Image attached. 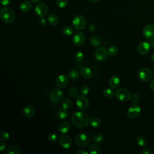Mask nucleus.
<instances>
[{"mask_svg": "<svg viewBox=\"0 0 154 154\" xmlns=\"http://www.w3.org/2000/svg\"><path fill=\"white\" fill-rule=\"evenodd\" d=\"M116 98L122 102H127L131 97V91L125 88H119L115 92Z\"/></svg>", "mask_w": 154, "mask_h": 154, "instance_id": "nucleus-4", "label": "nucleus"}, {"mask_svg": "<svg viewBox=\"0 0 154 154\" xmlns=\"http://www.w3.org/2000/svg\"><path fill=\"white\" fill-rule=\"evenodd\" d=\"M120 84V80L119 77L116 76H112L109 80V85L112 89H116L119 88Z\"/></svg>", "mask_w": 154, "mask_h": 154, "instance_id": "nucleus-18", "label": "nucleus"}, {"mask_svg": "<svg viewBox=\"0 0 154 154\" xmlns=\"http://www.w3.org/2000/svg\"><path fill=\"white\" fill-rule=\"evenodd\" d=\"M141 113V108L137 104H133L127 111V116L130 119H135L138 117Z\"/></svg>", "mask_w": 154, "mask_h": 154, "instance_id": "nucleus-9", "label": "nucleus"}, {"mask_svg": "<svg viewBox=\"0 0 154 154\" xmlns=\"http://www.w3.org/2000/svg\"><path fill=\"white\" fill-rule=\"evenodd\" d=\"M69 113L67 109H64L63 108L58 109L56 112V117L60 120H63L67 118Z\"/></svg>", "mask_w": 154, "mask_h": 154, "instance_id": "nucleus-19", "label": "nucleus"}, {"mask_svg": "<svg viewBox=\"0 0 154 154\" xmlns=\"http://www.w3.org/2000/svg\"><path fill=\"white\" fill-rule=\"evenodd\" d=\"M90 125L94 128H98L102 125V121L97 117H93L90 120Z\"/></svg>", "mask_w": 154, "mask_h": 154, "instance_id": "nucleus-27", "label": "nucleus"}, {"mask_svg": "<svg viewBox=\"0 0 154 154\" xmlns=\"http://www.w3.org/2000/svg\"><path fill=\"white\" fill-rule=\"evenodd\" d=\"M15 13L10 7H3L0 11V17L2 22L11 23L15 19Z\"/></svg>", "mask_w": 154, "mask_h": 154, "instance_id": "nucleus-2", "label": "nucleus"}, {"mask_svg": "<svg viewBox=\"0 0 154 154\" xmlns=\"http://www.w3.org/2000/svg\"><path fill=\"white\" fill-rule=\"evenodd\" d=\"M151 59L153 60V61H154V52L152 54V56H151Z\"/></svg>", "mask_w": 154, "mask_h": 154, "instance_id": "nucleus-52", "label": "nucleus"}, {"mask_svg": "<svg viewBox=\"0 0 154 154\" xmlns=\"http://www.w3.org/2000/svg\"><path fill=\"white\" fill-rule=\"evenodd\" d=\"M41 0H31V2H34V3H37V2H40Z\"/></svg>", "mask_w": 154, "mask_h": 154, "instance_id": "nucleus-51", "label": "nucleus"}, {"mask_svg": "<svg viewBox=\"0 0 154 154\" xmlns=\"http://www.w3.org/2000/svg\"><path fill=\"white\" fill-rule=\"evenodd\" d=\"M90 2H93V3H96V2H97L98 1H99L100 0H89Z\"/></svg>", "mask_w": 154, "mask_h": 154, "instance_id": "nucleus-50", "label": "nucleus"}, {"mask_svg": "<svg viewBox=\"0 0 154 154\" xmlns=\"http://www.w3.org/2000/svg\"><path fill=\"white\" fill-rule=\"evenodd\" d=\"M153 73H154V67H153Z\"/></svg>", "mask_w": 154, "mask_h": 154, "instance_id": "nucleus-53", "label": "nucleus"}, {"mask_svg": "<svg viewBox=\"0 0 154 154\" xmlns=\"http://www.w3.org/2000/svg\"><path fill=\"white\" fill-rule=\"evenodd\" d=\"M38 25H39L40 26H41V27H43V26H45L46 25V20L43 18V17H41V18L38 20Z\"/></svg>", "mask_w": 154, "mask_h": 154, "instance_id": "nucleus-42", "label": "nucleus"}, {"mask_svg": "<svg viewBox=\"0 0 154 154\" xmlns=\"http://www.w3.org/2000/svg\"><path fill=\"white\" fill-rule=\"evenodd\" d=\"M60 146L64 149H68L72 145V140L67 135H61L58 140Z\"/></svg>", "mask_w": 154, "mask_h": 154, "instance_id": "nucleus-13", "label": "nucleus"}, {"mask_svg": "<svg viewBox=\"0 0 154 154\" xmlns=\"http://www.w3.org/2000/svg\"><path fill=\"white\" fill-rule=\"evenodd\" d=\"M108 55L109 56H111V57H114L115 55H116L118 53V49L116 46H109L108 49Z\"/></svg>", "mask_w": 154, "mask_h": 154, "instance_id": "nucleus-34", "label": "nucleus"}, {"mask_svg": "<svg viewBox=\"0 0 154 154\" xmlns=\"http://www.w3.org/2000/svg\"><path fill=\"white\" fill-rule=\"evenodd\" d=\"M89 152L84 150H79L76 152V154H88Z\"/></svg>", "mask_w": 154, "mask_h": 154, "instance_id": "nucleus-48", "label": "nucleus"}, {"mask_svg": "<svg viewBox=\"0 0 154 154\" xmlns=\"http://www.w3.org/2000/svg\"><path fill=\"white\" fill-rule=\"evenodd\" d=\"M74 32V28L71 26H65L62 29V33L64 35H71Z\"/></svg>", "mask_w": 154, "mask_h": 154, "instance_id": "nucleus-32", "label": "nucleus"}, {"mask_svg": "<svg viewBox=\"0 0 154 154\" xmlns=\"http://www.w3.org/2000/svg\"><path fill=\"white\" fill-rule=\"evenodd\" d=\"M108 55L107 49L104 47H99L94 51V57L98 61H102L106 59Z\"/></svg>", "mask_w": 154, "mask_h": 154, "instance_id": "nucleus-11", "label": "nucleus"}, {"mask_svg": "<svg viewBox=\"0 0 154 154\" xmlns=\"http://www.w3.org/2000/svg\"><path fill=\"white\" fill-rule=\"evenodd\" d=\"M76 105L79 110L85 111L89 106L88 99L84 95L78 96L76 100Z\"/></svg>", "mask_w": 154, "mask_h": 154, "instance_id": "nucleus-7", "label": "nucleus"}, {"mask_svg": "<svg viewBox=\"0 0 154 154\" xmlns=\"http://www.w3.org/2000/svg\"><path fill=\"white\" fill-rule=\"evenodd\" d=\"M0 138L2 141H7L10 138V134L6 131H2L0 133Z\"/></svg>", "mask_w": 154, "mask_h": 154, "instance_id": "nucleus-37", "label": "nucleus"}, {"mask_svg": "<svg viewBox=\"0 0 154 154\" xmlns=\"http://www.w3.org/2000/svg\"><path fill=\"white\" fill-rule=\"evenodd\" d=\"M47 20L49 24L51 26H56L59 22L58 16L54 13H51L48 16Z\"/></svg>", "mask_w": 154, "mask_h": 154, "instance_id": "nucleus-22", "label": "nucleus"}, {"mask_svg": "<svg viewBox=\"0 0 154 154\" xmlns=\"http://www.w3.org/2000/svg\"><path fill=\"white\" fill-rule=\"evenodd\" d=\"M91 138L89 135L85 133H79L75 137V144L80 147H84L90 144Z\"/></svg>", "mask_w": 154, "mask_h": 154, "instance_id": "nucleus-3", "label": "nucleus"}, {"mask_svg": "<svg viewBox=\"0 0 154 154\" xmlns=\"http://www.w3.org/2000/svg\"><path fill=\"white\" fill-rule=\"evenodd\" d=\"M80 72H79L76 69H72L69 72L68 76L70 79L72 80H76L78 79L80 76Z\"/></svg>", "mask_w": 154, "mask_h": 154, "instance_id": "nucleus-29", "label": "nucleus"}, {"mask_svg": "<svg viewBox=\"0 0 154 154\" xmlns=\"http://www.w3.org/2000/svg\"><path fill=\"white\" fill-rule=\"evenodd\" d=\"M103 94L105 97L107 99H110L114 96V95L115 94V92L112 88H108L103 90Z\"/></svg>", "mask_w": 154, "mask_h": 154, "instance_id": "nucleus-33", "label": "nucleus"}, {"mask_svg": "<svg viewBox=\"0 0 154 154\" xmlns=\"http://www.w3.org/2000/svg\"><path fill=\"white\" fill-rule=\"evenodd\" d=\"M85 41V35L81 31L77 32L73 37V43L76 46L79 47L84 45Z\"/></svg>", "mask_w": 154, "mask_h": 154, "instance_id": "nucleus-12", "label": "nucleus"}, {"mask_svg": "<svg viewBox=\"0 0 154 154\" xmlns=\"http://www.w3.org/2000/svg\"><path fill=\"white\" fill-rule=\"evenodd\" d=\"M64 97V93L61 89L55 88L50 93L49 99L54 103H57L61 101Z\"/></svg>", "mask_w": 154, "mask_h": 154, "instance_id": "nucleus-8", "label": "nucleus"}, {"mask_svg": "<svg viewBox=\"0 0 154 154\" xmlns=\"http://www.w3.org/2000/svg\"><path fill=\"white\" fill-rule=\"evenodd\" d=\"M88 29H89V30L90 31L93 32V31H94L96 30V26L93 24H90L89 25V26H88Z\"/></svg>", "mask_w": 154, "mask_h": 154, "instance_id": "nucleus-46", "label": "nucleus"}, {"mask_svg": "<svg viewBox=\"0 0 154 154\" xmlns=\"http://www.w3.org/2000/svg\"><path fill=\"white\" fill-rule=\"evenodd\" d=\"M0 1H1V4L2 5H7L11 2V0H0Z\"/></svg>", "mask_w": 154, "mask_h": 154, "instance_id": "nucleus-45", "label": "nucleus"}, {"mask_svg": "<svg viewBox=\"0 0 154 154\" xmlns=\"http://www.w3.org/2000/svg\"><path fill=\"white\" fill-rule=\"evenodd\" d=\"M71 122L75 126L78 128H85L90 124V120L87 115L81 111L75 112L72 114Z\"/></svg>", "mask_w": 154, "mask_h": 154, "instance_id": "nucleus-1", "label": "nucleus"}, {"mask_svg": "<svg viewBox=\"0 0 154 154\" xmlns=\"http://www.w3.org/2000/svg\"><path fill=\"white\" fill-rule=\"evenodd\" d=\"M143 34L147 40H151L154 38V24L148 23L143 29Z\"/></svg>", "mask_w": 154, "mask_h": 154, "instance_id": "nucleus-10", "label": "nucleus"}, {"mask_svg": "<svg viewBox=\"0 0 154 154\" xmlns=\"http://www.w3.org/2000/svg\"><path fill=\"white\" fill-rule=\"evenodd\" d=\"M87 24V21L85 18L82 15L76 16L72 20V25L74 29L81 31L84 29Z\"/></svg>", "mask_w": 154, "mask_h": 154, "instance_id": "nucleus-6", "label": "nucleus"}, {"mask_svg": "<svg viewBox=\"0 0 154 154\" xmlns=\"http://www.w3.org/2000/svg\"><path fill=\"white\" fill-rule=\"evenodd\" d=\"M149 87H150V88L154 91V79L153 80H152V81L150 82V84H149Z\"/></svg>", "mask_w": 154, "mask_h": 154, "instance_id": "nucleus-47", "label": "nucleus"}, {"mask_svg": "<svg viewBox=\"0 0 154 154\" xmlns=\"http://www.w3.org/2000/svg\"><path fill=\"white\" fill-rule=\"evenodd\" d=\"M100 147L97 143H93L89 146L88 152L90 154H100L101 153Z\"/></svg>", "mask_w": 154, "mask_h": 154, "instance_id": "nucleus-23", "label": "nucleus"}, {"mask_svg": "<svg viewBox=\"0 0 154 154\" xmlns=\"http://www.w3.org/2000/svg\"><path fill=\"white\" fill-rule=\"evenodd\" d=\"M7 154H22V150L17 146H11L6 150Z\"/></svg>", "mask_w": 154, "mask_h": 154, "instance_id": "nucleus-25", "label": "nucleus"}, {"mask_svg": "<svg viewBox=\"0 0 154 154\" xmlns=\"http://www.w3.org/2000/svg\"><path fill=\"white\" fill-rule=\"evenodd\" d=\"M36 14L40 17H43L47 15L49 11L48 7L45 3H38L35 7Z\"/></svg>", "mask_w": 154, "mask_h": 154, "instance_id": "nucleus-14", "label": "nucleus"}, {"mask_svg": "<svg viewBox=\"0 0 154 154\" xmlns=\"http://www.w3.org/2000/svg\"><path fill=\"white\" fill-rule=\"evenodd\" d=\"M89 88L87 85H82L80 88V91L82 95L86 96L89 93Z\"/></svg>", "mask_w": 154, "mask_h": 154, "instance_id": "nucleus-41", "label": "nucleus"}, {"mask_svg": "<svg viewBox=\"0 0 154 154\" xmlns=\"http://www.w3.org/2000/svg\"><path fill=\"white\" fill-rule=\"evenodd\" d=\"M84 55L83 53L81 51H78L75 54V58L77 61L80 62L82 61V60L84 59Z\"/></svg>", "mask_w": 154, "mask_h": 154, "instance_id": "nucleus-38", "label": "nucleus"}, {"mask_svg": "<svg viewBox=\"0 0 154 154\" xmlns=\"http://www.w3.org/2000/svg\"><path fill=\"white\" fill-rule=\"evenodd\" d=\"M150 46H151L152 47H153V48H154V38L150 40Z\"/></svg>", "mask_w": 154, "mask_h": 154, "instance_id": "nucleus-49", "label": "nucleus"}, {"mask_svg": "<svg viewBox=\"0 0 154 154\" xmlns=\"http://www.w3.org/2000/svg\"><path fill=\"white\" fill-rule=\"evenodd\" d=\"M62 108H63L65 109H69L72 106V101L70 98H65L62 101Z\"/></svg>", "mask_w": 154, "mask_h": 154, "instance_id": "nucleus-30", "label": "nucleus"}, {"mask_svg": "<svg viewBox=\"0 0 154 154\" xmlns=\"http://www.w3.org/2000/svg\"><path fill=\"white\" fill-rule=\"evenodd\" d=\"M71 129V125L69 122H63L60 126H59V131L62 134H66Z\"/></svg>", "mask_w": 154, "mask_h": 154, "instance_id": "nucleus-24", "label": "nucleus"}, {"mask_svg": "<svg viewBox=\"0 0 154 154\" xmlns=\"http://www.w3.org/2000/svg\"><path fill=\"white\" fill-rule=\"evenodd\" d=\"M137 76L141 81L147 82L152 79L153 76V73L150 69L147 67H143L138 70Z\"/></svg>", "mask_w": 154, "mask_h": 154, "instance_id": "nucleus-5", "label": "nucleus"}, {"mask_svg": "<svg viewBox=\"0 0 154 154\" xmlns=\"http://www.w3.org/2000/svg\"><path fill=\"white\" fill-rule=\"evenodd\" d=\"M32 7L31 3L28 1H23L19 5V9L23 13L28 12Z\"/></svg>", "mask_w": 154, "mask_h": 154, "instance_id": "nucleus-21", "label": "nucleus"}, {"mask_svg": "<svg viewBox=\"0 0 154 154\" xmlns=\"http://www.w3.org/2000/svg\"><path fill=\"white\" fill-rule=\"evenodd\" d=\"M150 43L147 42H142L140 43L137 46V52L141 55H147L150 49Z\"/></svg>", "mask_w": 154, "mask_h": 154, "instance_id": "nucleus-15", "label": "nucleus"}, {"mask_svg": "<svg viewBox=\"0 0 154 154\" xmlns=\"http://www.w3.org/2000/svg\"><path fill=\"white\" fill-rule=\"evenodd\" d=\"M140 96L137 93H134L132 95H131V101L134 104H137L140 101Z\"/></svg>", "mask_w": 154, "mask_h": 154, "instance_id": "nucleus-39", "label": "nucleus"}, {"mask_svg": "<svg viewBox=\"0 0 154 154\" xmlns=\"http://www.w3.org/2000/svg\"><path fill=\"white\" fill-rule=\"evenodd\" d=\"M23 113L27 118L32 117L35 114V109L31 105H26L23 108Z\"/></svg>", "mask_w": 154, "mask_h": 154, "instance_id": "nucleus-17", "label": "nucleus"}, {"mask_svg": "<svg viewBox=\"0 0 154 154\" xmlns=\"http://www.w3.org/2000/svg\"><path fill=\"white\" fill-rule=\"evenodd\" d=\"M90 43L93 46L97 47L100 45L101 41L99 37L96 35H93L90 39Z\"/></svg>", "mask_w": 154, "mask_h": 154, "instance_id": "nucleus-31", "label": "nucleus"}, {"mask_svg": "<svg viewBox=\"0 0 154 154\" xmlns=\"http://www.w3.org/2000/svg\"><path fill=\"white\" fill-rule=\"evenodd\" d=\"M69 94L72 97H77L79 94V91L77 88L75 87H71L69 89Z\"/></svg>", "mask_w": 154, "mask_h": 154, "instance_id": "nucleus-35", "label": "nucleus"}, {"mask_svg": "<svg viewBox=\"0 0 154 154\" xmlns=\"http://www.w3.org/2000/svg\"><path fill=\"white\" fill-rule=\"evenodd\" d=\"M92 141L94 143H102L103 140H104V136L102 134L97 132L94 134L93 136H92Z\"/></svg>", "mask_w": 154, "mask_h": 154, "instance_id": "nucleus-28", "label": "nucleus"}, {"mask_svg": "<svg viewBox=\"0 0 154 154\" xmlns=\"http://www.w3.org/2000/svg\"><path fill=\"white\" fill-rule=\"evenodd\" d=\"M5 141H2V140L0 141V150L2 152L7 149V144H5Z\"/></svg>", "mask_w": 154, "mask_h": 154, "instance_id": "nucleus-43", "label": "nucleus"}, {"mask_svg": "<svg viewBox=\"0 0 154 154\" xmlns=\"http://www.w3.org/2000/svg\"><path fill=\"white\" fill-rule=\"evenodd\" d=\"M141 154H152L153 151L150 149H144L140 152Z\"/></svg>", "mask_w": 154, "mask_h": 154, "instance_id": "nucleus-44", "label": "nucleus"}, {"mask_svg": "<svg viewBox=\"0 0 154 154\" xmlns=\"http://www.w3.org/2000/svg\"><path fill=\"white\" fill-rule=\"evenodd\" d=\"M68 4V0H57V5L58 7L62 8L65 7Z\"/></svg>", "mask_w": 154, "mask_h": 154, "instance_id": "nucleus-40", "label": "nucleus"}, {"mask_svg": "<svg viewBox=\"0 0 154 154\" xmlns=\"http://www.w3.org/2000/svg\"><path fill=\"white\" fill-rule=\"evenodd\" d=\"M48 140L51 143H55L58 141V137L57 136V134H54V133H51L48 135Z\"/></svg>", "mask_w": 154, "mask_h": 154, "instance_id": "nucleus-36", "label": "nucleus"}, {"mask_svg": "<svg viewBox=\"0 0 154 154\" xmlns=\"http://www.w3.org/2000/svg\"><path fill=\"white\" fill-rule=\"evenodd\" d=\"M136 142L138 146L142 147H145L147 146V141L143 135H138L136 138Z\"/></svg>", "mask_w": 154, "mask_h": 154, "instance_id": "nucleus-26", "label": "nucleus"}, {"mask_svg": "<svg viewBox=\"0 0 154 154\" xmlns=\"http://www.w3.org/2000/svg\"><path fill=\"white\" fill-rule=\"evenodd\" d=\"M79 72L81 76L84 79H89L92 76L91 70L88 67H83Z\"/></svg>", "mask_w": 154, "mask_h": 154, "instance_id": "nucleus-20", "label": "nucleus"}, {"mask_svg": "<svg viewBox=\"0 0 154 154\" xmlns=\"http://www.w3.org/2000/svg\"><path fill=\"white\" fill-rule=\"evenodd\" d=\"M69 78L65 75H60L55 79V85L58 88H64L69 83Z\"/></svg>", "mask_w": 154, "mask_h": 154, "instance_id": "nucleus-16", "label": "nucleus"}]
</instances>
